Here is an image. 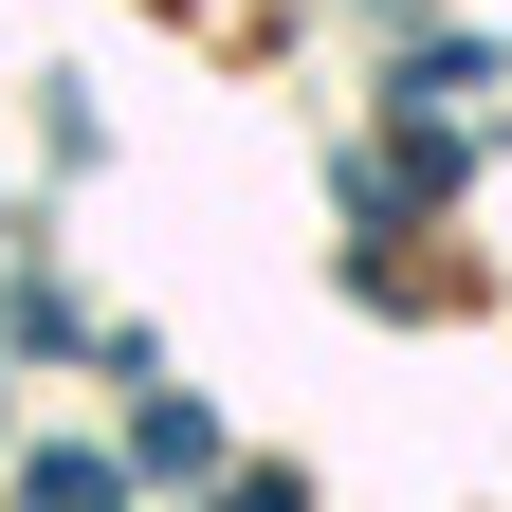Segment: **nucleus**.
<instances>
[{
	"label": "nucleus",
	"mask_w": 512,
	"mask_h": 512,
	"mask_svg": "<svg viewBox=\"0 0 512 512\" xmlns=\"http://www.w3.org/2000/svg\"><path fill=\"white\" fill-rule=\"evenodd\" d=\"M37 512H110V458H37Z\"/></svg>",
	"instance_id": "1"
}]
</instances>
